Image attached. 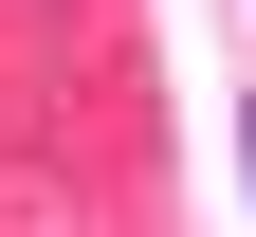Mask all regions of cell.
Instances as JSON below:
<instances>
[{"mask_svg": "<svg viewBox=\"0 0 256 237\" xmlns=\"http://www.w3.org/2000/svg\"><path fill=\"white\" fill-rule=\"evenodd\" d=\"M238 201H256V110H238Z\"/></svg>", "mask_w": 256, "mask_h": 237, "instance_id": "cell-1", "label": "cell"}]
</instances>
